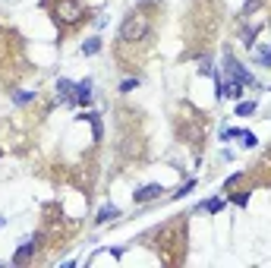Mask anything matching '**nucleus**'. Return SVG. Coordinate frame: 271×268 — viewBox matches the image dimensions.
<instances>
[{
	"mask_svg": "<svg viewBox=\"0 0 271 268\" xmlns=\"http://www.w3.org/2000/svg\"><path fill=\"white\" fill-rule=\"evenodd\" d=\"M161 192H164L161 183H148V186H142V190H136L133 199H136V205H145V202H155V199H161Z\"/></svg>",
	"mask_w": 271,
	"mask_h": 268,
	"instance_id": "7ed1b4c3",
	"label": "nucleus"
},
{
	"mask_svg": "<svg viewBox=\"0 0 271 268\" xmlns=\"http://www.w3.org/2000/svg\"><path fill=\"white\" fill-rule=\"evenodd\" d=\"M32 98H35L32 92H16V104H25V101H32Z\"/></svg>",
	"mask_w": 271,
	"mask_h": 268,
	"instance_id": "dca6fc26",
	"label": "nucleus"
},
{
	"mask_svg": "<svg viewBox=\"0 0 271 268\" xmlns=\"http://www.w3.org/2000/svg\"><path fill=\"white\" fill-rule=\"evenodd\" d=\"M76 101H79V104H89V101H91V79L76 82Z\"/></svg>",
	"mask_w": 271,
	"mask_h": 268,
	"instance_id": "0eeeda50",
	"label": "nucleus"
},
{
	"mask_svg": "<svg viewBox=\"0 0 271 268\" xmlns=\"http://www.w3.org/2000/svg\"><path fill=\"white\" fill-rule=\"evenodd\" d=\"M193 190H196V180H186V183H183L180 190L174 192V199H183V196H186V192H193Z\"/></svg>",
	"mask_w": 271,
	"mask_h": 268,
	"instance_id": "ddd939ff",
	"label": "nucleus"
},
{
	"mask_svg": "<svg viewBox=\"0 0 271 268\" xmlns=\"http://www.w3.org/2000/svg\"><path fill=\"white\" fill-rule=\"evenodd\" d=\"M85 120L91 123V139L101 142V120H98V114H85Z\"/></svg>",
	"mask_w": 271,
	"mask_h": 268,
	"instance_id": "1a4fd4ad",
	"label": "nucleus"
},
{
	"mask_svg": "<svg viewBox=\"0 0 271 268\" xmlns=\"http://www.w3.org/2000/svg\"><path fill=\"white\" fill-rule=\"evenodd\" d=\"M243 149H255V133H249V130H243Z\"/></svg>",
	"mask_w": 271,
	"mask_h": 268,
	"instance_id": "4468645a",
	"label": "nucleus"
},
{
	"mask_svg": "<svg viewBox=\"0 0 271 268\" xmlns=\"http://www.w3.org/2000/svg\"><path fill=\"white\" fill-rule=\"evenodd\" d=\"M54 19L63 25H76L85 19V6L79 0H57L54 3Z\"/></svg>",
	"mask_w": 271,
	"mask_h": 268,
	"instance_id": "f03ea898",
	"label": "nucleus"
},
{
	"mask_svg": "<svg viewBox=\"0 0 271 268\" xmlns=\"http://www.w3.org/2000/svg\"><path fill=\"white\" fill-rule=\"evenodd\" d=\"M199 209H202V211H211V214H217V211L224 209V199H208V202H202Z\"/></svg>",
	"mask_w": 271,
	"mask_h": 268,
	"instance_id": "9b49d317",
	"label": "nucleus"
},
{
	"mask_svg": "<svg viewBox=\"0 0 271 268\" xmlns=\"http://www.w3.org/2000/svg\"><path fill=\"white\" fill-rule=\"evenodd\" d=\"M249 114H255V101H240L236 104V117H249Z\"/></svg>",
	"mask_w": 271,
	"mask_h": 268,
	"instance_id": "f8f14e48",
	"label": "nucleus"
},
{
	"mask_svg": "<svg viewBox=\"0 0 271 268\" xmlns=\"http://www.w3.org/2000/svg\"><path fill=\"white\" fill-rule=\"evenodd\" d=\"M98 51H101V38H89V41H85L82 44V54H85V57H91V54H98Z\"/></svg>",
	"mask_w": 271,
	"mask_h": 268,
	"instance_id": "9d476101",
	"label": "nucleus"
},
{
	"mask_svg": "<svg viewBox=\"0 0 271 268\" xmlns=\"http://www.w3.org/2000/svg\"><path fill=\"white\" fill-rule=\"evenodd\" d=\"M227 76H230V79H236V82H243V85H249V82H253V76H249V73L243 70V66L236 63L234 57H227Z\"/></svg>",
	"mask_w": 271,
	"mask_h": 268,
	"instance_id": "20e7f679",
	"label": "nucleus"
},
{
	"mask_svg": "<svg viewBox=\"0 0 271 268\" xmlns=\"http://www.w3.org/2000/svg\"><path fill=\"white\" fill-rule=\"evenodd\" d=\"M35 246H38V237L25 240V243H22V246H19V249H16V256H13V262H16V265H25V262H29V259H32V252H35Z\"/></svg>",
	"mask_w": 271,
	"mask_h": 268,
	"instance_id": "39448f33",
	"label": "nucleus"
},
{
	"mask_svg": "<svg viewBox=\"0 0 271 268\" xmlns=\"http://www.w3.org/2000/svg\"><path fill=\"white\" fill-rule=\"evenodd\" d=\"M136 85H139V79H123V82H120V92H133Z\"/></svg>",
	"mask_w": 271,
	"mask_h": 268,
	"instance_id": "2eb2a0df",
	"label": "nucleus"
},
{
	"mask_svg": "<svg viewBox=\"0 0 271 268\" xmlns=\"http://www.w3.org/2000/svg\"><path fill=\"white\" fill-rule=\"evenodd\" d=\"M148 32H151L148 16H142V13H129V16L120 22V41H129V44L145 41V38H148Z\"/></svg>",
	"mask_w": 271,
	"mask_h": 268,
	"instance_id": "f257e3e1",
	"label": "nucleus"
},
{
	"mask_svg": "<svg viewBox=\"0 0 271 268\" xmlns=\"http://www.w3.org/2000/svg\"><path fill=\"white\" fill-rule=\"evenodd\" d=\"M114 218H120V209H117V205H104L101 211H98V224H108V221H114Z\"/></svg>",
	"mask_w": 271,
	"mask_h": 268,
	"instance_id": "6e6552de",
	"label": "nucleus"
},
{
	"mask_svg": "<svg viewBox=\"0 0 271 268\" xmlns=\"http://www.w3.org/2000/svg\"><path fill=\"white\" fill-rule=\"evenodd\" d=\"M57 92H60V101H76V82H70V79H60Z\"/></svg>",
	"mask_w": 271,
	"mask_h": 268,
	"instance_id": "423d86ee",
	"label": "nucleus"
}]
</instances>
